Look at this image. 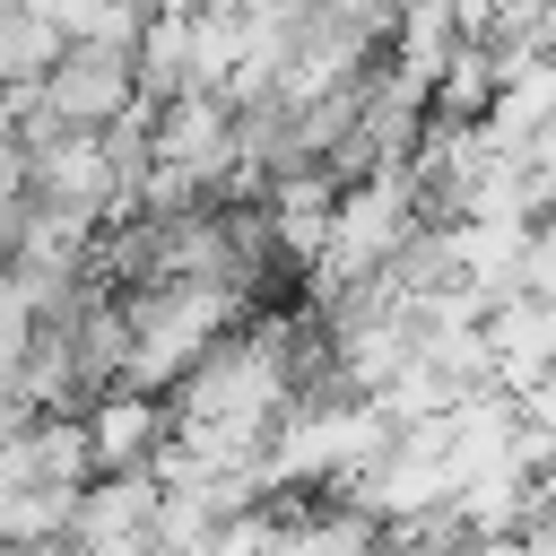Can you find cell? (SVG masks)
<instances>
[{"mask_svg": "<svg viewBox=\"0 0 556 556\" xmlns=\"http://www.w3.org/2000/svg\"><path fill=\"white\" fill-rule=\"evenodd\" d=\"M70 61L61 9L52 0H0V96H35Z\"/></svg>", "mask_w": 556, "mask_h": 556, "instance_id": "cell-5", "label": "cell"}, {"mask_svg": "<svg viewBox=\"0 0 556 556\" xmlns=\"http://www.w3.org/2000/svg\"><path fill=\"white\" fill-rule=\"evenodd\" d=\"M191 17H200V9H156V17H148V43H139V87H148V104L191 96Z\"/></svg>", "mask_w": 556, "mask_h": 556, "instance_id": "cell-6", "label": "cell"}, {"mask_svg": "<svg viewBox=\"0 0 556 556\" xmlns=\"http://www.w3.org/2000/svg\"><path fill=\"white\" fill-rule=\"evenodd\" d=\"M87 443H96V469L104 478H139L174 443V400H156V391H104L87 408Z\"/></svg>", "mask_w": 556, "mask_h": 556, "instance_id": "cell-4", "label": "cell"}, {"mask_svg": "<svg viewBox=\"0 0 556 556\" xmlns=\"http://www.w3.org/2000/svg\"><path fill=\"white\" fill-rule=\"evenodd\" d=\"M96 478H104V469H96L87 417H9V426H0V495H9V486L87 495Z\"/></svg>", "mask_w": 556, "mask_h": 556, "instance_id": "cell-3", "label": "cell"}, {"mask_svg": "<svg viewBox=\"0 0 556 556\" xmlns=\"http://www.w3.org/2000/svg\"><path fill=\"white\" fill-rule=\"evenodd\" d=\"M122 304H130V382L122 391H156V400H174L235 330L261 321V304L217 287V278H165V287H139Z\"/></svg>", "mask_w": 556, "mask_h": 556, "instance_id": "cell-1", "label": "cell"}, {"mask_svg": "<svg viewBox=\"0 0 556 556\" xmlns=\"http://www.w3.org/2000/svg\"><path fill=\"white\" fill-rule=\"evenodd\" d=\"M35 96H43V113H52L61 130H87V139L122 130V122L148 104V87H139V52H70Z\"/></svg>", "mask_w": 556, "mask_h": 556, "instance_id": "cell-2", "label": "cell"}, {"mask_svg": "<svg viewBox=\"0 0 556 556\" xmlns=\"http://www.w3.org/2000/svg\"><path fill=\"white\" fill-rule=\"evenodd\" d=\"M521 417H530V426H547V434H556V365H547V374H539V382H530V391H521Z\"/></svg>", "mask_w": 556, "mask_h": 556, "instance_id": "cell-7", "label": "cell"}]
</instances>
